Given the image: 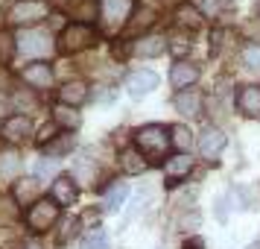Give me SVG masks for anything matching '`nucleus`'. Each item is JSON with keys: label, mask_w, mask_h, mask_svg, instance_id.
<instances>
[{"label": "nucleus", "mask_w": 260, "mask_h": 249, "mask_svg": "<svg viewBox=\"0 0 260 249\" xmlns=\"http://www.w3.org/2000/svg\"><path fill=\"white\" fill-rule=\"evenodd\" d=\"M120 167H123L126 173H132V176H138V173L146 170V158L138 153V147H135V150H123V153H120Z\"/></svg>", "instance_id": "obj_19"}, {"label": "nucleus", "mask_w": 260, "mask_h": 249, "mask_svg": "<svg viewBox=\"0 0 260 249\" xmlns=\"http://www.w3.org/2000/svg\"><path fill=\"white\" fill-rule=\"evenodd\" d=\"M170 144H173L170 141V129L161 126V123H146V126H141L135 132V147L146 158H164Z\"/></svg>", "instance_id": "obj_1"}, {"label": "nucleus", "mask_w": 260, "mask_h": 249, "mask_svg": "<svg viewBox=\"0 0 260 249\" xmlns=\"http://www.w3.org/2000/svg\"><path fill=\"white\" fill-rule=\"evenodd\" d=\"M181 226H199V214H190V217H184V220H181Z\"/></svg>", "instance_id": "obj_38"}, {"label": "nucleus", "mask_w": 260, "mask_h": 249, "mask_svg": "<svg viewBox=\"0 0 260 249\" xmlns=\"http://www.w3.org/2000/svg\"><path fill=\"white\" fill-rule=\"evenodd\" d=\"M29 135H32V120L26 115H12L3 120V138L9 144H24Z\"/></svg>", "instance_id": "obj_8"}, {"label": "nucleus", "mask_w": 260, "mask_h": 249, "mask_svg": "<svg viewBox=\"0 0 260 249\" xmlns=\"http://www.w3.org/2000/svg\"><path fill=\"white\" fill-rule=\"evenodd\" d=\"M96 30L94 26H88V24H68L64 30H61V36H59V50L61 53H79V50L85 47H94L96 44Z\"/></svg>", "instance_id": "obj_2"}, {"label": "nucleus", "mask_w": 260, "mask_h": 249, "mask_svg": "<svg viewBox=\"0 0 260 249\" xmlns=\"http://www.w3.org/2000/svg\"><path fill=\"white\" fill-rule=\"evenodd\" d=\"M36 173H38V176H44V179H47V176H53V173H56V164H53L50 158H47V161L41 158V161L36 164Z\"/></svg>", "instance_id": "obj_33"}, {"label": "nucleus", "mask_w": 260, "mask_h": 249, "mask_svg": "<svg viewBox=\"0 0 260 249\" xmlns=\"http://www.w3.org/2000/svg\"><path fill=\"white\" fill-rule=\"evenodd\" d=\"M248 249H260V240H257V243H254V246H248Z\"/></svg>", "instance_id": "obj_40"}, {"label": "nucleus", "mask_w": 260, "mask_h": 249, "mask_svg": "<svg viewBox=\"0 0 260 249\" xmlns=\"http://www.w3.org/2000/svg\"><path fill=\"white\" fill-rule=\"evenodd\" d=\"M6 3H9V0H0V9H3V6H6Z\"/></svg>", "instance_id": "obj_39"}, {"label": "nucleus", "mask_w": 260, "mask_h": 249, "mask_svg": "<svg viewBox=\"0 0 260 249\" xmlns=\"http://www.w3.org/2000/svg\"><path fill=\"white\" fill-rule=\"evenodd\" d=\"M126 197H129V188H126L123 182H114V185L106 190V205H108V208H120Z\"/></svg>", "instance_id": "obj_26"}, {"label": "nucleus", "mask_w": 260, "mask_h": 249, "mask_svg": "<svg viewBox=\"0 0 260 249\" xmlns=\"http://www.w3.org/2000/svg\"><path fill=\"white\" fill-rule=\"evenodd\" d=\"M243 62H246V68H257L260 71V44H251V47L243 50Z\"/></svg>", "instance_id": "obj_30"}, {"label": "nucleus", "mask_w": 260, "mask_h": 249, "mask_svg": "<svg viewBox=\"0 0 260 249\" xmlns=\"http://www.w3.org/2000/svg\"><path fill=\"white\" fill-rule=\"evenodd\" d=\"M176 18H178V24L181 26H190V30H199L202 26V12L196 9V6H178V12H176Z\"/></svg>", "instance_id": "obj_22"}, {"label": "nucleus", "mask_w": 260, "mask_h": 249, "mask_svg": "<svg viewBox=\"0 0 260 249\" xmlns=\"http://www.w3.org/2000/svg\"><path fill=\"white\" fill-rule=\"evenodd\" d=\"M164 50H167V44H164V38H161V36H143V38H138V41L132 44V53H135V56H141V59L161 56Z\"/></svg>", "instance_id": "obj_18"}, {"label": "nucleus", "mask_w": 260, "mask_h": 249, "mask_svg": "<svg viewBox=\"0 0 260 249\" xmlns=\"http://www.w3.org/2000/svg\"><path fill=\"white\" fill-rule=\"evenodd\" d=\"M12 193H15V200H18V205H36L38 193H41V182H38L36 176L21 179V182H15Z\"/></svg>", "instance_id": "obj_17"}, {"label": "nucleus", "mask_w": 260, "mask_h": 249, "mask_svg": "<svg viewBox=\"0 0 260 249\" xmlns=\"http://www.w3.org/2000/svg\"><path fill=\"white\" fill-rule=\"evenodd\" d=\"M181 249H205V240H202L199 235L196 237H187V240H184V246Z\"/></svg>", "instance_id": "obj_35"}, {"label": "nucleus", "mask_w": 260, "mask_h": 249, "mask_svg": "<svg viewBox=\"0 0 260 249\" xmlns=\"http://www.w3.org/2000/svg\"><path fill=\"white\" fill-rule=\"evenodd\" d=\"M26 249H41V246H26Z\"/></svg>", "instance_id": "obj_41"}, {"label": "nucleus", "mask_w": 260, "mask_h": 249, "mask_svg": "<svg viewBox=\"0 0 260 249\" xmlns=\"http://www.w3.org/2000/svg\"><path fill=\"white\" fill-rule=\"evenodd\" d=\"M73 144H76V135H73V132H64L61 138L44 144V153L47 155H64L68 150H73Z\"/></svg>", "instance_id": "obj_23"}, {"label": "nucleus", "mask_w": 260, "mask_h": 249, "mask_svg": "<svg viewBox=\"0 0 260 249\" xmlns=\"http://www.w3.org/2000/svg\"><path fill=\"white\" fill-rule=\"evenodd\" d=\"M76 232H79V217H64V220L59 223V243L76 237Z\"/></svg>", "instance_id": "obj_28"}, {"label": "nucleus", "mask_w": 260, "mask_h": 249, "mask_svg": "<svg viewBox=\"0 0 260 249\" xmlns=\"http://www.w3.org/2000/svg\"><path fill=\"white\" fill-rule=\"evenodd\" d=\"M152 21H155V12H152V9H138V18H135V24L149 26Z\"/></svg>", "instance_id": "obj_34"}, {"label": "nucleus", "mask_w": 260, "mask_h": 249, "mask_svg": "<svg viewBox=\"0 0 260 249\" xmlns=\"http://www.w3.org/2000/svg\"><path fill=\"white\" fill-rule=\"evenodd\" d=\"M170 141L176 144L181 153H187V147L193 144V132H190L184 123H178V126H173V129H170Z\"/></svg>", "instance_id": "obj_24"}, {"label": "nucleus", "mask_w": 260, "mask_h": 249, "mask_svg": "<svg viewBox=\"0 0 260 249\" xmlns=\"http://www.w3.org/2000/svg\"><path fill=\"white\" fill-rule=\"evenodd\" d=\"M193 170V158H190L187 153H178L173 155V158H167V164H164V176L170 185H176L178 179H184Z\"/></svg>", "instance_id": "obj_16"}, {"label": "nucleus", "mask_w": 260, "mask_h": 249, "mask_svg": "<svg viewBox=\"0 0 260 249\" xmlns=\"http://www.w3.org/2000/svg\"><path fill=\"white\" fill-rule=\"evenodd\" d=\"M237 108L246 118H257L260 120V85H243L237 94Z\"/></svg>", "instance_id": "obj_11"}, {"label": "nucleus", "mask_w": 260, "mask_h": 249, "mask_svg": "<svg viewBox=\"0 0 260 249\" xmlns=\"http://www.w3.org/2000/svg\"><path fill=\"white\" fill-rule=\"evenodd\" d=\"M59 100H61V106H82L85 100H88V85L82 82V79H71V82H64L59 88Z\"/></svg>", "instance_id": "obj_14"}, {"label": "nucleus", "mask_w": 260, "mask_h": 249, "mask_svg": "<svg viewBox=\"0 0 260 249\" xmlns=\"http://www.w3.org/2000/svg\"><path fill=\"white\" fill-rule=\"evenodd\" d=\"M132 6H135L132 0H103L100 3V24H103V30L108 36H114V33H120L126 26Z\"/></svg>", "instance_id": "obj_3"}, {"label": "nucleus", "mask_w": 260, "mask_h": 249, "mask_svg": "<svg viewBox=\"0 0 260 249\" xmlns=\"http://www.w3.org/2000/svg\"><path fill=\"white\" fill-rule=\"evenodd\" d=\"M15 44H18V53H24V56H47L53 50V41L44 30H24L15 38Z\"/></svg>", "instance_id": "obj_5"}, {"label": "nucleus", "mask_w": 260, "mask_h": 249, "mask_svg": "<svg viewBox=\"0 0 260 249\" xmlns=\"http://www.w3.org/2000/svg\"><path fill=\"white\" fill-rule=\"evenodd\" d=\"M9 18L18 26L38 24L41 18H47V6H44V0H18L12 9H9Z\"/></svg>", "instance_id": "obj_6"}, {"label": "nucleus", "mask_w": 260, "mask_h": 249, "mask_svg": "<svg viewBox=\"0 0 260 249\" xmlns=\"http://www.w3.org/2000/svg\"><path fill=\"white\" fill-rule=\"evenodd\" d=\"M257 12H260V0H257Z\"/></svg>", "instance_id": "obj_42"}, {"label": "nucleus", "mask_w": 260, "mask_h": 249, "mask_svg": "<svg viewBox=\"0 0 260 249\" xmlns=\"http://www.w3.org/2000/svg\"><path fill=\"white\" fill-rule=\"evenodd\" d=\"M21 79L32 88H50L53 82V71H50L47 62H29L24 71H21Z\"/></svg>", "instance_id": "obj_10"}, {"label": "nucleus", "mask_w": 260, "mask_h": 249, "mask_svg": "<svg viewBox=\"0 0 260 249\" xmlns=\"http://www.w3.org/2000/svg\"><path fill=\"white\" fill-rule=\"evenodd\" d=\"M155 88H158V76H155L152 71H135V73H129V79H126V91H129V97H135V100L152 94Z\"/></svg>", "instance_id": "obj_9"}, {"label": "nucleus", "mask_w": 260, "mask_h": 249, "mask_svg": "<svg viewBox=\"0 0 260 249\" xmlns=\"http://www.w3.org/2000/svg\"><path fill=\"white\" fill-rule=\"evenodd\" d=\"M53 123L56 126H71V129H76L79 123H82V118H79V112L76 108H71V106H56L53 108Z\"/></svg>", "instance_id": "obj_20"}, {"label": "nucleus", "mask_w": 260, "mask_h": 249, "mask_svg": "<svg viewBox=\"0 0 260 249\" xmlns=\"http://www.w3.org/2000/svg\"><path fill=\"white\" fill-rule=\"evenodd\" d=\"M56 220H59V205L53 200H38L36 205H29V211H26V226H29L32 232H47Z\"/></svg>", "instance_id": "obj_4"}, {"label": "nucleus", "mask_w": 260, "mask_h": 249, "mask_svg": "<svg viewBox=\"0 0 260 249\" xmlns=\"http://www.w3.org/2000/svg\"><path fill=\"white\" fill-rule=\"evenodd\" d=\"M12 53H18V44L12 41V36H9L6 30H0V59L9 62L12 59Z\"/></svg>", "instance_id": "obj_29"}, {"label": "nucleus", "mask_w": 260, "mask_h": 249, "mask_svg": "<svg viewBox=\"0 0 260 249\" xmlns=\"http://www.w3.org/2000/svg\"><path fill=\"white\" fill-rule=\"evenodd\" d=\"M21 170V155L15 150H0V176H15Z\"/></svg>", "instance_id": "obj_21"}, {"label": "nucleus", "mask_w": 260, "mask_h": 249, "mask_svg": "<svg viewBox=\"0 0 260 249\" xmlns=\"http://www.w3.org/2000/svg\"><path fill=\"white\" fill-rule=\"evenodd\" d=\"M196 9H199L202 15L208 12V15H216L219 9H222V3L219 0H196Z\"/></svg>", "instance_id": "obj_31"}, {"label": "nucleus", "mask_w": 260, "mask_h": 249, "mask_svg": "<svg viewBox=\"0 0 260 249\" xmlns=\"http://www.w3.org/2000/svg\"><path fill=\"white\" fill-rule=\"evenodd\" d=\"M173 41H176V44H173V53H176V56H181V50H184V53H187V38H173Z\"/></svg>", "instance_id": "obj_36"}, {"label": "nucleus", "mask_w": 260, "mask_h": 249, "mask_svg": "<svg viewBox=\"0 0 260 249\" xmlns=\"http://www.w3.org/2000/svg\"><path fill=\"white\" fill-rule=\"evenodd\" d=\"M76 197H79L76 179L73 176H56V182H53V202H56V205H73Z\"/></svg>", "instance_id": "obj_12"}, {"label": "nucleus", "mask_w": 260, "mask_h": 249, "mask_svg": "<svg viewBox=\"0 0 260 249\" xmlns=\"http://www.w3.org/2000/svg\"><path fill=\"white\" fill-rule=\"evenodd\" d=\"M199 65H193V62H176L173 65V71H170V82L176 85V88H190V85L199 79Z\"/></svg>", "instance_id": "obj_13"}, {"label": "nucleus", "mask_w": 260, "mask_h": 249, "mask_svg": "<svg viewBox=\"0 0 260 249\" xmlns=\"http://www.w3.org/2000/svg\"><path fill=\"white\" fill-rule=\"evenodd\" d=\"M202 103H205V97H202L199 91L184 88V91H178L176 94V108H178V115H184V118H199L202 115Z\"/></svg>", "instance_id": "obj_15"}, {"label": "nucleus", "mask_w": 260, "mask_h": 249, "mask_svg": "<svg viewBox=\"0 0 260 249\" xmlns=\"http://www.w3.org/2000/svg\"><path fill=\"white\" fill-rule=\"evenodd\" d=\"M225 144H228V138H225L222 129H216V126H205L202 135H199V153H202V158L216 161V158L222 155Z\"/></svg>", "instance_id": "obj_7"}, {"label": "nucleus", "mask_w": 260, "mask_h": 249, "mask_svg": "<svg viewBox=\"0 0 260 249\" xmlns=\"http://www.w3.org/2000/svg\"><path fill=\"white\" fill-rule=\"evenodd\" d=\"M53 138H56V123H47V126H41V129H38V141H41V147L50 144Z\"/></svg>", "instance_id": "obj_32"}, {"label": "nucleus", "mask_w": 260, "mask_h": 249, "mask_svg": "<svg viewBox=\"0 0 260 249\" xmlns=\"http://www.w3.org/2000/svg\"><path fill=\"white\" fill-rule=\"evenodd\" d=\"M82 249H108V237H106V232H103L100 226H94V229H91V232L85 235Z\"/></svg>", "instance_id": "obj_27"}, {"label": "nucleus", "mask_w": 260, "mask_h": 249, "mask_svg": "<svg viewBox=\"0 0 260 249\" xmlns=\"http://www.w3.org/2000/svg\"><path fill=\"white\" fill-rule=\"evenodd\" d=\"M228 200H237V208H243V211L257 208V205H254V190L251 188H234L228 193Z\"/></svg>", "instance_id": "obj_25"}, {"label": "nucleus", "mask_w": 260, "mask_h": 249, "mask_svg": "<svg viewBox=\"0 0 260 249\" xmlns=\"http://www.w3.org/2000/svg\"><path fill=\"white\" fill-rule=\"evenodd\" d=\"M225 202H228V197H219V200H216V217H219V220H225Z\"/></svg>", "instance_id": "obj_37"}]
</instances>
